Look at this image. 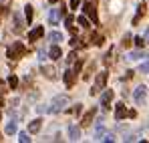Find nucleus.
<instances>
[{
    "label": "nucleus",
    "instance_id": "nucleus-1",
    "mask_svg": "<svg viewBox=\"0 0 149 143\" xmlns=\"http://www.w3.org/2000/svg\"><path fill=\"white\" fill-rule=\"evenodd\" d=\"M67 103H69V99H67L65 95L54 97V99L50 101V105L47 107V111H49V113H61V111L65 109V105H67Z\"/></svg>",
    "mask_w": 149,
    "mask_h": 143
},
{
    "label": "nucleus",
    "instance_id": "nucleus-2",
    "mask_svg": "<svg viewBox=\"0 0 149 143\" xmlns=\"http://www.w3.org/2000/svg\"><path fill=\"white\" fill-rule=\"evenodd\" d=\"M6 54H8L10 61H18L20 57H24V54H26V48L22 47L20 43H14L12 47H8V52H6Z\"/></svg>",
    "mask_w": 149,
    "mask_h": 143
},
{
    "label": "nucleus",
    "instance_id": "nucleus-3",
    "mask_svg": "<svg viewBox=\"0 0 149 143\" xmlns=\"http://www.w3.org/2000/svg\"><path fill=\"white\" fill-rule=\"evenodd\" d=\"M107 71H101L99 75H97V83H95V87L91 89V95H97L99 93V89H105V85H107Z\"/></svg>",
    "mask_w": 149,
    "mask_h": 143
},
{
    "label": "nucleus",
    "instance_id": "nucleus-4",
    "mask_svg": "<svg viewBox=\"0 0 149 143\" xmlns=\"http://www.w3.org/2000/svg\"><path fill=\"white\" fill-rule=\"evenodd\" d=\"M83 10H85V14L91 18V22L97 24V10H95V4H93V2H85Z\"/></svg>",
    "mask_w": 149,
    "mask_h": 143
},
{
    "label": "nucleus",
    "instance_id": "nucleus-5",
    "mask_svg": "<svg viewBox=\"0 0 149 143\" xmlns=\"http://www.w3.org/2000/svg\"><path fill=\"white\" fill-rule=\"evenodd\" d=\"M145 95H147V87H143V85H141V87H137V89L133 91V99H135V103H137V105H141V103L145 101Z\"/></svg>",
    "mask_w": 149,
    "mask_h": 143
},
{
    "label": "nucleus",
    "instance_id": "nucleus-6",
    "mask_svg": "<svg viewBox=\"0 0 149 143\" xmlns=\"http://www.w3.org/2000/svg\"><path fill=\"white\" fill-rule=\"evenodd\" d=\"M63 81H65V85L71 89V87L74 85V81H77V71H74V69H67L65 77H63Z\"/></svg>",
    "mask_w": 149,
    "mask_h": 143
},
{
    "label": "nucleus",
    "instance_id": "nucleus-7",
    "mask_svg": "<svg viewBox=\"0 0 149 143\" xmlns=\"http://www.w3.org/2000/svg\"><path fill=\"white\" fill-rule=\"evenodd\" d=\"M145 12H147V6H145V2H139V6H137V14L133 16V26H135V24H139V20L145 16Z\"/></svg>",
    "mask_w": 149,
    "mask_h": 143
},
{
    "label": "nucleus",
    "instance_id": "nucleus-8",
    "mask_svg": "<svg viewBox=\"0 0 149 143\" xmlns=\"http://www.w3.org/2000/svg\"><path fill=\"white\" fill-rule=\"evenodd\" d=\"M95 115H97V109L93 107L91 111H87V113L83 115V119H81V125H83V127H89V125H91V121H93V117H95Z\"/></svg>",
    "mask_w": 149,
    "mask_h": 143
},
{
    "label": "nucleus",
    "instance_id": "nucleus-9",
    "mask_svg": "<svg viewBox=\"0 0 149 143\" xmlns=\"http://www.w3.org/2000/svg\"><path fill=\"white\" fill-rule=\"evenodd\" d=\"M45 34V28L42 26H36V28H32L30 32H28V40H32V43H36L40 36Z\"/></svg>",
    "mask_w": 149,
    "mask_h": 143
},
{
    "label": "nucleus",
    "instance_id": "nucleus-10",
    "mask_svg": "<svg viewBox=\"0 0 149 143\" xmlns=\"http://www.w3.org/2000/svg\"><path fill=\"white\" fill-rule=\"evenodd\" d=\"M115 117H117V121L125 119V117H129V111L125 109L123 103H117V111H115Z\"/></svg>",
    "mask_w": 149,
    "mask_h": 143
},
{
    "label": "nucleus",
    "instance_id": "nucleus-11",
    "mask_svg": "<svg viewBox=\"0 0 149 143\" xmlns=\"http://www.w3.org/2000/svg\"><path fill=\"white\" fill-rule=\"evenodd\" d=\"M12 18H14V26H12V30H14V32H22L24 24H22V18H20V14H18V12H14V14H12Z\"/></svg>",
    "mask_w": 149,
    "mask_h": 143
},
{
    "label": "nucleus",
    "instance_id": "nucleus-12",
    "mask_svg": "<svg viewBox=\"0 0 149 143\" xmlns=\"http://www.w3.org/2000/svg\"><path fill=\"white\" fill-rule=\"evenodd\" d=\"M111 99H113V91H111V89H107V91L101 95V105L107 109V107H109V103H111Z\"/></svg>",
    "mask_w": 149,
    "mask_h": 143
},
{
    "label": "nucleus",
    "instance_id": "nucleus-13",
    "mask_svg": "<svg viewBox=\"0 0 149 143\" xmlns=\"http://www.w3.org/2000/svg\"><path fill=\"white\" fill-rule=\"evenodd\" d=\"M40 71H42V75H45L47 79H56V71H54L52 67H45V65H42Z\"/></svg>",
    "mask_w": 149,
    "mask_h": 143
},
{
    "label": "nucleus",
    "instance_id": "nucleus-14",
    "mask_svg": "<svg viewBox=\"0 0 149 143\" xmlns=\"http://www.w3.org/2000/svg\"><path fill=\"white\" fill-rule=\"evenodd\" d=\"M61 54H63V52H61V48L56 47V45H52V47H50V50H49V57L52 59V61H58V59H61Z\"/></svg>",
    "mask_w": 149,
    "mask_h": 143
},
{
    "label": "nucleus",
    "instance_id": "nucleus-15",
    "mask_svg": "<svg viewBox=\"0 0 149 143\" xmlns=\"http://www.w3.org/2000/svg\"><path fill=\"white\" fill-rule=\"evenodd\" d=\"M79 135H81L79 127H77V125H71V127H69V139H71V141H77Z\"/></svg>",
    "mask_w": 149,
    "mask_h": 143
},
{
    "label": "nucleus",
    "instance_id": "nucleus-16",
    "mask_svg": "<svg viewBox=\"0 0 149 143\" xmlns=\"http://www.w3.org/2000/svg\"><path fill=\"white\" fill-rule=\"evenodd\" d=\"M40 125H42V121H40V119L30 121V125H28V131H30V133H36V131L40 129Z\"/></svg>",
    "mask_w": 149,
    "mask_h": 143
},
{
    "label": "nucleus",
    "instance_id": "nucleus-17",
    "mask_svg": "<svg viewBox=\"0 0 149 143\" xmlns=\"http://www.w3.org/2000/svg\"><path fill=\"white\" fill-rule=\"evenodd\" d=\"M71 47H73V48H85V47H87V43L81 40V38H77V36H73V38H71Z\"/></svg>",
    "mask_w": 149,
    "mask_h": 143
},
{
    "label": "nucleus",
    "instance_id": "nucleus-18",
    "mask_svg": "<svg viewBox=\"0 0 149 143\" xmlns=\"http://www.w3.org/2000/svg\"><path fill=\"white\" fill-rule=\"evenodd\" d=\"M91 43H93V45H97V47H101V45L105 43V38L101 36L99 32H93V34H91Z\"/></svg>",
    "mask_w": 149,
    "mask_h": 143
},
{
    "label": "nucleus",
    "instance_id": "nucleus-19",
    "mask_svg": "<svg viewBox=\"0 0 149 143\" xmlns=\"http://www.w3.org/2000/svg\"><path fill=\"white\" fill-rule=\"evenodd\" d=\"M24 12H26V22L30 24V22H32V16H34V8H32L30 4H26V6H24Z\"/></svg>",
    "mask_w": 149,
    "mask_h": 143
},
{
    "label": "nucleus",
    "instance_id": "nucleus-20",
    "mask_svg": "<svg viewBox=\"0 0 149 143\" xmlns=\"http://www.w3.org/2000/svg\"><path fill=\"white\" fill-rule=\"evenodd\" d=\"M8 87L10 89H18V77L16 75H10L8 77Z\"/></svg>",
    "mask_w": 149,
    "mask_h": 143
},
{
    "label": "nucleus",
    "instance_id": "nucleus-21",
    "mask_svg": "<svg viewBox=\"0 0 149 143\" xmlns=\"http://www.w3.org/2000/svg\"><path fill=\"white\" fill-rule=\"evenodd\" d=\"M8 135H12V133H16V121H8V125H6V129H4Z\"/></svg>",
    "mask_w": 149,
    "mask_h": 143
},
{
    "label": "nucleus",
    "instance_id": "nucleus-22",
    "mask_svg": "<svg viewBox=\"0 0 149 143\" xmlns=\"http://www.w3.org/2000/svg\"><path fill=\"white\" fill-rule=\"evenodd\" d=\"M50 40L56 45V43H61V40H63V34H61V32H56V30H52V32H50Z\"/></svg>",
    "mask_w": 149,
    "mask_h": 143
},
{
    "label": "nucleus",
    "instance_id": "nucleus-23",
    "mask_svg": "<svg viewBox=\"0 0 149 143\" xmlns=\"http://www.w3.org/2000/svg\"><path fill=\"white\" fill-rule=\"evenodd\" d=\"M58 14H61L58 10H50V12H49V20H50L52 24H56V20H58Z\"/></svg>",
    "mask_w": 149,
    "mask_h": 143
},
{
    "label": "nucleus",
    "instance_id": "nucleus-24",
    "mask_svg": "<svg viewBox=\"0 0 149 143\" xmlns=\"http://www.w3.org/2000/svg\"><path fill=\"white\" fill-rule=\"evenodd\" d=\"M77 22L81 24L83 28H89V26H91V22H89V20L85 18V14H83V16H79V18H77Z\"/></svg>",
    "mask_w": 149,
    "mask_h": 143
},
{
    "label": "nucleus",
    "instance_id": "nucleus-25",
    "mask_svg": "<svg viewBox=\"0 0 149 143\" xmlns=\"http://www.w3.org/2000/svg\"><path fill=\"white\" fill-rule=\"evenodd\" d=\"M4 91H6V89H4V81L0 79V107H4V99H2V95H4Z\"/></svg>",
    "mask_w": 149,
    "mask_h": 143
},
{
    "label": "nucleus",
    "instance_id": "nucleus-26",
    "mask_svg": "<svg viewBox=\"0 0 149 143\" xmlns=\"http://www.w3.org/2000/svg\"><path fill=\"white\" fill-rule=\"evenodd\" d=\"M141 57H145V54H143V52H139V50H135V52H131V54H129L127 59H131V61H135V59H141Z\"/></svg>",
    "mask_w": 149,
    "mask_h": 143
},
{
    "label": "nucleus",
    "instance_id": "nucleus-27",
    "mask_svg": "<svg viewBox=\"0 0 149 143\" xmlns=\"http://www.w3.org/2000/svg\"><path fill=\"white\" fill-rule=\"evenodd\" d=\"M133 40H135V47H139V48L145 45V38H143V36H135Z\"/></svg>",
    "mask_w": 149,
    "mask_h": 143
},
{
    "label": "nucleus",
    "instance_id": "nucleus-28",
    "mask_svg": "<svg viewBox=\"0 0 149 143\" xmlns=\"http://www.w3.org/2000/svg\"><path fill=\"white\" fill-rule=\"evenodd\" d=\"M139 73H145V75H149V61H145V63L139 67Z\"/></svg>",
    "mask_w": 149,
    "mask_h": 143
},
{
    "label": "nucleus",
    "instance_id": "nucleus-29",
    "mask_svg": "<svg viewBox=\"0 0 149 143\" xmlns=\"http://www.w3.org/2000/svg\"><path fill=\"white\" fill-rule=\"evenodd\" d=\"M121 45H123V47H131V34H125L123 40H121Z\"/></svg>",
    "mask_w": 149,
    "mask_h": 143
},
{
    "label": "nucleus",
    "instance_id": "nucleus-30",
    "mask_svg": "<svg viewBox=\"0 0 149 143\" xmlns=\"http://www.w3.org/2000/svg\"><path fill=\"white\" fill-rule=\"evenodd\" d=\"M111 57H113V48L107 52V57H105V65H111V63H113V59H111Z\"/></svg>",
    "mask_w": 149,
    "mask_h": 143
},
{
    "label": "nucleus",
    "instance_id": "nucleus-31",
    "mask_svg": "<svg viewBox=\"0 0 149 143\" xmlns=\"http://www.w3.org/2000/svg\"><path fill=\"white\" fill-rule=\"evenodd\" d=\"M18 141H22V143H28V141H30V137H28V133H20V135H18Z\"/></svg>",
    "mask_w": 149,
    "mask_h": 143
},
{
    "label": "nucleus",
    "instance_id": "nucleus-32",
    "mask_svg": "<svg viewBox=\"0 0 149 143\" xmlns=\"http://www.w3.org/2000/svg\"><path fill=\"white\" fill-rule=\"evenodd\" d=\"M74 61H77V52H71L69 59H67V65H71V63H74Z\"/></svg>",
    "mask_w": 149,
    "mask_h": 143
},
{
    "label": "nucleus",
    "instance_id": "nucleus-33",
    "mask_svg": "<svg viewBox=\"0 0 149 143\" xmlns=\"http://www.w3.org/2000/svg\"><path fill=\"white\" fill-rule=\"evenodd\" d=\"M79 4H81V0H71V8H79Z\"/></svg>",
    "mask_w": 149,
    "mask_h": 143
},
{
    "label": "nucleus",
    "instance_id": "nucleus-34",
    "mask_svg": "<svg viewBox=\"0 0 149 143\" xmlns=\"http://www.w3.org/2000/svg\"><path fill=\"white\" fill-rule=\"evenodd\" d=\"M73 16H71V14H69V16H67V18H65V26H67V24H73Z\"/></svg>",
    "mask_w": 149,
    "mask_h": 143
},
{
    "label": "nucleus",
    "instance_id": "nucleus-35",
    "mask_svg": "<svg viewBox=\"0 0 149 143\" xmlns=\"http://www.w3.org/2000/svg\"><path fill=\"white\" fill-rule=\"evenodd\" d=\"M145 40H149V28H147V32H145Z\"/></svg>",
    "mask_w": 149,
    "mask_h": 143
},
{
    "label": "nucleus",
    "instance_id": "nucleus-36",
    "mask_svg": "<svg viewBox=\"0 0 149 143\" xmlns=\"http://www.w3.org/2000/svg\"><path fill=\"white\" fill-rule=\"evenodd\" d=\"M0 6H2V4H0ZM2 14H4V8H0V16H2Z\"/></svg>",
    "mask_w": 149,
    "mask_h": 143
},
{
    "label": "nucleus",
    "instance_id": "nucleus-37",
    "mask_svg": "<svg viewBox=\"0 0 149 143\" xmlns=\"http://www.w3.org/2000/svg\"><path fill=\"white\" fill-rule=\"evenodd\" d=\"M52 2H58V0H50V4H52Z\"/></svg>",
    "mask_w": 149,
    "mask_h": 143
}]
</instances>
